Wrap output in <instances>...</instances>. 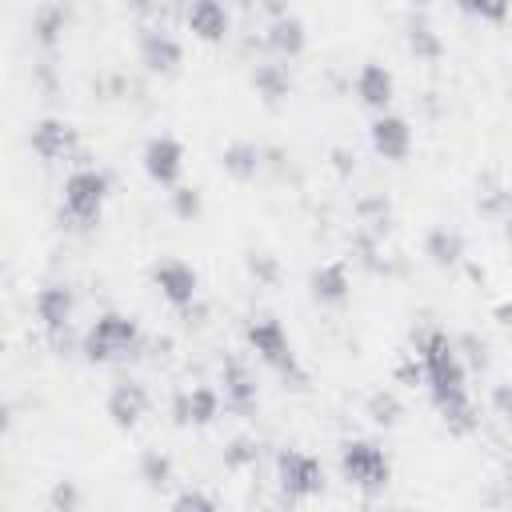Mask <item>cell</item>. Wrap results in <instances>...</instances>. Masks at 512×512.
<instances>
[{"instance_id":"4316f807","label":"cell","mask_w":512,"mask_h":512,"mask_svg":"<svg viewBox=\"0 0 512 512\" xmlns=\"http://www.w3.org/2000/svg\"><path fill=\"white\" fill-rule=\"evenodd\" d=\"M168 204H172V216H176V220H196V216L204 212V196H200V188H192V184H176V188L168 192Z\"/></svg>"},{"instance_id":"3957f363","label":"cell","mask_w":512,"mask_h":512,"mask_svg":"<svg viewBox=\"0 0 512 512\" xmlns=\"http://www.w3.org/2000/svg\"><path fill=\"white\" fill-rule=\"evenodd\" d=\"M140 348V324L124 312H104L92 320V328L84 332L80 340V352L84 360L92 364H108V360H124Z\"/></svg>"},{"instance_id":"ab89813d","label":"cell","mask_w":512,"mask_h":512,"mask_svg":"<svg viewBox=\"0 0 512 512\" xmlns=\"http://www.w3.org/2000/svg\"><path fill=\"white\" fill-rule=\"evenodd\" d=\"M504 480H508V488H512V464H508V472H504Z\"/></svg>"},{"instance_id":"52a82bcc","label":"cell","mask_w":512,"mask_h":512,"mask_svg":"<svg viewBox=\"0 0 512 512\" xmlns=\"http://www.w3.org/2000/svg\"><path fill=\"white\" fill-rule=\"evenodd\" d=\"M72 312H76V292L68 284H44L36 292V320H40L44 336L52 340V348H64Z\"/></svg>"},{"instance_id":"9a60e30c","label":"cell","mask_w":512,"mask_h":512,"mask_svg":"<svg viewBox=\"0 0 512 512\" xmlns=\"http://www.w3.org/2000/svg\"><path fill=\"white\" fill-rule=\"evenodd\" d=\"M308 292H312V300L324 304V308L344 304V300L352 296V272H348V260H328V264L312 268V276H308Z\"/></svg>"},{"instance_id":"4fadbf2b","label":"cell","mask_w":512,"mask_h":512,"mask_svg":"<svg viewBox=\"0 0 512 512\" xmlns=\"http://www.w3.org/2000/svg\"><path fill=\"white\" fill-rule=\"evenodd\" d=\"M136 52H140V64L156 76H172L184 60V48L172 32L164 28H140V40H136Z\"/></svg>"},{"instance_id":"5bb4252c","label":"cell","mask_w":512,"mask_h":512,"mask_svg":"<svg viewBox=\"0 0 512 512\" xmlns=\"http://www.w3.org/2000/svg\"><path fill=\"white\" fill-rule=\"evenodd\" d=\"M368 136H372L376 156H384V160H392V164L408 160V152H412V124H408L404 116L376 112V120H372V128H368Z\"/></svg>"},{"instance_id":"83f0119b","label":"cell","mask_w":512,"mask_h":512,"mask_svg":"<svg viewBox=\"0 0 512 512\" xmlns=\"http://www.w3.org/2000/svg\"><path fill=\"white\" fill-rule=\"evenodd\" d=\"M256 460H260V444H256L252 436H236V440H228V448H224V468L244 472V468H252Z\"/></svg>"},{"instance_id":"277c9868","label":"cell","mask_w":512,"mask_h":512,"mask_svg":"<svg viewBox=\"0 0 512 512\" xmlns=\"http://www.w3.org/2000/svg\"><path fill=\"white\" fill-rule=\"evenodd\" d=\"M108 200V176L100 168H76L64 180V216L72 228H92Z\"/></svg>"},{"instance_id":"d590c367","label":"cell","mask_w":512,"mask_h":512,"mask_svg":"<svg viewBox=\"0 0 512 512\" xmlns=\"http://www.w3.org/2000/svg\"><path fill=\"white\" fill-rule=\"evenodd\" d=\"M492 320H496L504 332H512V300H500V304L492 308Z\"/></svg>"},{"instance_id":"d6a6232c","label":"cell","mask_w":512,"mask_h":512,"mask_svg":"<svg viewBox=\"0 0 512 512\" xmlns=\"http://www.w3.org/2000/svg\"><path fill=\"white\" fill-rule=\"evenodd\" d=\"M172 508H204V512H212V508H216V500H212V496H204V492H196V488H188V492H180V496L172 500Z\"/></svg>"},{"instance_id":"f35d334b","label":"cell","mask_w":512,"mask_h":512,"mask_svg":"<svg viewBox=\"0 0 512 512\" xmlns=\"http://www.w3.org/2000/svg\"><path fill=\"white\" fill-rule=\"evenodd\" d=\"M504 236H508V244H512V212L504 216Z\"/></svg>"},{"instance_id":"4dcf8cb0","label":"cell","mask_w":512,"mask_h":512,"mask_svg":"<svg viewBox=\"0 0 512 512\" xmlns=\"http://www.w3.org/2000/svg\"><path fill=\"white\" fill-rule=\"evenodd\" d=\"M48 504H52L56 512H76V508H80V492H76V484H72V480H56V488L48 492Z\"/></svg>"},{"instance_id":"ffe728a7","label":"cell","mask_w":512,"mask_h":512,"mask_svg":"<svg viewBox=\"0 0 512 512\" xmlns=\"http://www.w3.org/2000/svg\"><path fill=\"white\" fill-rule=\"evenodd\" d=\"M424 256L436 264V268H452L464 260V236L448 224H436L428 236H424Z\"/></svg>"},{"instance_id":"7402d4cb","label":"cell","mask_w":512,"mask_h":512,"mask_svg":"<svg viewBox=\"0 0 512 512\" xmlns=\"http://www.w3.org/2000/svg\"><path fill=\"white\" fill-rule=\"evenodd\" d=\"M252 92H256L264 104H280V100L292 92V72H288L284 64H276V60L256 64V68H252Z\"/></svg>"},{"instance_id":"7c38bea8","label":"cell","mask_w":512,"mask_h":512,"mask_svg":"<svg viewBox=\"0 0 512 512\" xmlns=\"http://www.w3.org/2000/svg\"><path fill=\"white\" fill-rule=\"evenodd\" d=\"M28 144L44 164H60V160H68L76 152V128L68 120H60V116H44V120L32 124Z\"/></svg>"},{"instance_id":"8992f818","label":"cell","mask_w":512,"mask_h":512,"mask_svg":"<svg viewBox=\"0 0 512 512\" xmlns=\"http://www.w3.org/2000/svg\"><path fill=\"white\" fill-rule=\"evenodd\" d=\"M276 488L284 500H308L324 492V464L312 452L284 448L276 456Z\"/></svg>"},{"instance_id":"1f68e13d","label":"cell","mask_w":512,"mask_h":512,"mask_svg":"<svg viewBox=\"0 0 512 512\" xmlns=\"http://www.w3.org/2000/svg\"><path fill=\"white\" fill-rule=\"evenodd\" d=\"M456 344L464 348L460 356H464V364H468V368H476V372H484V368H488V344H484V340H476V336H460Z\"/></svg>"},{"instance_id":"5b68a950","label":"cell","mask_w":512,"mask_h":512,"mask_svg":"<svg viewBox=\"0 0 512 512\" xmlns=\"http://www.w3.org/2000/svg\"><path fill=\"white\" fill-rule=\"evenodd\" d=\"M340 476L360 492H384L392 480V464L380 444L372 440H344L340 444Z\"/></svg>"},{"instance_id":"2e32d148","label":"cell","mask_w":512,"mask_h":512,"mask_svg":"<svg viewBox=\"0 0 512 512\" xmlns=\"http://www.w3.org/2000/svg\"><path fill=\"white\" fill-rule=\"evenodd\" d=\"M184 24H188V32L196 40L220 44L228 36V28H232V16H228V8L220 0H192L188 12H184Z\"/></svg>"},{"instance_id":"b9f144b4","label":"cell","mask_w":512,"mask_h":512,"mask_svg":"<svg viewBox=\"0 0 512 512\" xmlns=\"http://www.w3.org/2000/svg\"><path fill=\"white\" fill-rule=\"evenodd\" d=\"M240 4H252V0H240Z\"/></svg>"},{"instance_id":"8d00e7d4","label":"cell","mask_w":512,"mask_h":512,"mask_svg":"<svg viewBox=\"0 0 512 512\" xmlns=\"http://www.w3.org/2000/svg\"><path fill=\"white\" fill-rule=\"evenodd\" d=\"M124 4H128L136 16H152V12L160 8V0H124Z\"/></svg>"},{"instance_id":"d4e9b609","label":"cell","mask_w":512,"mask_h":512,"mask_svg":"<svg viewBox=\"0 0 512 512\" xmlns=\"http://www.w3.org/2000/svg\"><path fill=\"white\" fill-rule=\"evenodd\" d=\"M364 412L372 416V424H380V428H396V424H400V416H404V404L396 400V392L380 388V392H372V396H368Z\"/></svg>"},{"instance_id":"30bf717a","label":"cell","mask_w":512,"mask_h":512,"mask_svg":"<svg viewBox=\"0 0 512 512\" xmlns=\"http://www.w3.org/2000/svg\"><path fill=\"white\" fill-rule=\"evenodd\" d=\"M152 284L160 288V296L172 304V308H188L196 300V288H200V276L192 264L168 256V260H156L152 264Z\"/></svg>"},{"instance_id":"ac0fdd59","label":"cell","mask_w":512,"mask_h":512,"mask_svg":"<svg viewBox=\"0 0 512 512\" xmlns=\"http://www.w3.org/2000/svg\"><path fill=\"white\" fill-rule=\"evenodd\" d=\"M264 44H268L280 60H296V56L304 52V44H308V28H304V20L292 16V12L272 16V24H268V32H264Z\"/></svg>"},{"instance_id":"d6986e66","label":"cell","mask_w":512,"mask_h":512,"mask_svg":"<svg viewBox=\"0 0 512 512\" xmlns=\"http://www.w3.org/2000/svg\"><path fill=\"white\" fill-rule=\"evenodd\" d=\"M220 164H224V172L232 176V180H256V172L264 168V152H260V144H252V140H232L224 152H220Z\"/></svg>"},{"instance_id":"44dd1931","label":"cell","mask_w":512,"mask_h":512,"mask_svg":"<svg viewBox=\"0 0 512 512\" xmlns=\"http://www.w3.org/2000/svg\"><path fill=\"white\" fill-rule=\"evenodd\" d=\"M64 28H68V8H64V4L48 0V4H40V8L32 12V36H36L40 48L52 52V48L64 40Z\"/></svg>"},{"instance_id":"8fae6325","label":"cell","mask_w":512,"mask_h":512,"mask_svg":"<svg viewBox=\"0 0 512 512\" xmlns=\"http://www.w3.org/2000/svg\"><path fill=\"white\" fill-rule=\"evenodd\" d=\"M220 384H224V408L236 416H256L260 396H256V376L240 356H228L220 364Z\"/></svg>"},{"instance_id":"484cf974","label":"cell","mask_w":512,"mask_h":512,"mask_svg":"<svg viewBox=\"0 0 512 512\" xmlns=\"http://www.w3.org/2000/svg\"><path fill=\"white\" fill-rule=\"evenodd\" d=\"M140 480H144L148 488H168V484H172V456L160 452V448L140 452Z\"/></svg>"},{"instance_id":"74e56055","label":"cell","mask_w":512,"mask_h":512,"mask_svg":"<svg viewBox=\"0 0 512 512\" xmlns=\"http://www.w3.org/2000/svg\"><path fill=\"white\" fill-rule=\"evenodd\" d=\"M260 4H264L272 16H284V12H288V8H284V0H260Z\"/></svg>"},{"instance_id":"e575fe53","label":"cell","mask_w":512,"mask_h":512,"mask_svg":"<svg viewBox=\"0 0 512 512\" xmlns=\"http://www.w3.org/2000/svg\"><path fill=\"white\" fill-rule=\"evenodd\" d=\"M172 420L184 428V424H192V416H188V392H176V400H172Z\"/></svg>"},{"instance_id":"e0dca14e","label":"cell","mask_w":512,"mask_h":512,"mask_svg":"<svg viewBox=\"0 0 512 512\" xmlns=\"http://www.w3.org/2000/svg\"><path fill=\"white\" fill-rule=\"evenodd\" d=\"M356 96H360L364 108L388 112V104H392V96H396V76H392L384 64L368 60V64H360V72H356Z\"/></svg>"},{"instance_id":"7a4b0ae2","label":"cell","mask_w":512,"mask_h":512,"mask_svg":"<svg viewBox=\"0 0 512 512\" xmlns=\"http://www.w3.org/2000/svg\"><path fill=\"white\" fill-rule=\"evenodd\" d=\"M244 340H248V348L256 352V360H264L276 376L292 380V388H304V384H308V376H304V368H300V360H296V352H292V340H288V332L280 328L276 316H256V320H248Z\"/></svg>"},{"instance_id":"6da1fadb","label":"cell","mask_w":512,"mask_h":512,"mask_svg":"<svg viewBox=\"0 0 512 512\" xmlns=\"http://www.w3.org/2000/svg\"><path fill=\"white\" fill-rule=\"evenodd\" d=\"M416 356L424 364V384L440 420L448 424V432L468 436L476 428V408L468 396V364L460 356V344L444 328H428L416 336Z\"/></svg>"},{"instance_id":"60d3db41","label":"cell","mask_w":512,"mask_h":512,"mask_svg":"<svg viewBox=\"0 0 512 512\" xmlns=\"http://www.w3.org/2000/svg\"><path fill=\"white\" fill-rule=\"evenodd\" d=\"M176 4H192V0H176Z\"/></svg>"},{"instance_id":"f546056e","label":"cell","mask_w":512,"mask_h":512,"mask_svg":"<svg viewBox=\"0 0 512 512\" xmlns=\"http://www.w3.org/2000/svg\"><path fill=\"white\" fill-rule=\"evenodd\" d=\"M248 272H252L260 284H276V280H280V264H276V256H268V252H248Z\"/></svg>"},{"instance_id":"f1b7e54d","label":"cell","mask_w":512,"mask_h":512,"mask_svg":"<svg viewBox=\"0 0 512 512\" xmlns=\"http://www.w3.org/2000/svg\"><path fill=\"white\" fill-rule=\"evenodd\" d=\"M508 4H512V0H456V8H464L468 16L492 20V24H500V20L508 16Z\"/></svg>"},{"instance_id":"836d02e7","label":"cell","mask_w":512,"mask_h":512,"mask_svg":"<svg viewBox=\"0 0 512 512\" xmlns=\"http://www.w3.org/2000/svg\"><path fill=\"white\" fill-rule=\"evenodd\" d=\"M492 408L512 420V384H496V388H492Z\"/></svg>"},{"instance_id":"ba28073f","label":"cell","mask_w":512,"mask_h":512,"mask_svg":"<svg viewBox=\"0 0 512 512\" xmlns=\"http://www.w3.org/2000/svg\"><path fill=\"white\" fill-rule=\"evenodd\" d=\"M140 164H144V176L160 188H176L180 184V172H184V144L176 136H152L140 152Z\"/></svg>"},{"instance_id":"603a6c76","label":"cell","mask_w":512,"mask_h":512,"mask_svg":"<svg viewBox=\"0 0 512 512\" xmlns=\"http://www.w3.org/2000/svg\"><path fill=\"white\" fill-rule=\"evenodd\" d=\"M408 52L416 60H440L444 56V40L428 24V16H408Z\"/></svg>"},{"instance_id":"cb8c5ba5","label":"cell","mask_w":512,"mask_h":512,"mask_svg":"<svg viewBox=\"0 0 512 512\" xmlns=\"http://www.w3.org/2000/svg\"><path fill=\"white\" fill-rule=\"evenodd\" d=\"M220 404H224V396L212 384H196L188 392V416H192V424H212L220 416Z\"/></svg>"},{"instance_id":"9c48e42d","label":"cell","mask_w":512,"mask_h":512,"mask_svg":"<svg viewBox=\"0 0 512 512\" xmlns=\"http://www.w3.org/2000/svg\"><path fill=\"white\" fill-rule=\"evenodd\" d=\"M148 404H152V396H148V388H144L140 380H116V384L108 388L104 412H108V420H112L120 432H132V428L148 416Z\"/></svg>"}]
</instances>
